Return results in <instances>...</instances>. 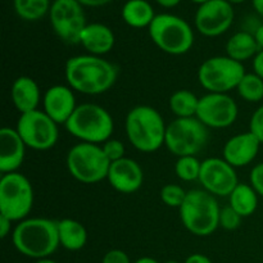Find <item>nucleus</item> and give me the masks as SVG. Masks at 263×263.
<instances>
[{"instance_id": "nucleus-31", "label": "nucleus", "mask_w": 263, "mask_h": 263, "mask_svg": "<svg viewBox=\"0 0 263 263\" xmlns=\"http://www.w3.org/2000/svg\"><path fill=\"white\" fill-rule=\"evenodd\" d=\"M241 216L239 215L236 211H234L233 208L229 205V207L221 208L220 211V226L223 229V230L233 231L236 230V229L240 226L241 223Z\"/></svg>"}, {"instance_id": "nucleus-25", "label": "nucleus", "mask_w": 263, "mask_h": 263, "mask_svg": "<svg viewBox=\"0 0 263 263\" xmlns=\"http://www.w3.org/2000/svg\"><path fill=\"white\" fill-rule=\"evenodd\" d=\"M230 207L241 217H248L258 207V194L252 185L239 184L230 194Z\"/></svg>"}, {"instance_id": "nucleus-2", "label": "nucleus", "mask_w": 263, "mask_h": 263, "mask_svg": "<svg viewBox=\"0 0 263 263\" xmlns=\"http://www.w3.org/2000/svg\"><path fill=\"white\" fill-rule=\"evenodd\" d=\"M14 248L30 258L43 259L57 251L59 244L58 221L49 218H27L18 223L12 233Z\"/></svg>"}, {"instance_id": "nucleus-41", "label": "nucleus", "mask_w": 263, "mask_h": 263, "mask_svg": "<svg viewBox=\"0 0 263 263\" xmlns=\"http://www.w3.org/2000/svg\"><path fill=\"white\" fill-rule=\"evenodd\" d=\"M156 2L163 8H175L181 3V0H156Z\"/></svg>"}, {"instance_id": "nucleus-42", "label": "nucleus", "mask_w": 263, "mask_h": 263, "mask_svg": "<svg viewBox=\"0 0 263 263\" xmlns=\"http://www.w3.org/2000/svg\"><path fill=\"white\" fill-rule=\"evenodd\" d=\"M252 5H253L257 14L263 18V0H252Z\"/></svg>"}, {"instance_id": "nucleus-47", "label": "nucleus", "mask_w": 263, "mask_h": 263, "mask_svg": "<svg viewBox=\"0 0 263 263\" xmlns=\"http://www.w3.org/2000/svg\"><path fill=\"white\" fill-rule=\"evenodd\" d=\"M166 263H179V262H176V261H167Z\"/></svg>"}, {"instance_id": "nucleus-35", "label": "nucleus", "mask_w": 263, "mask_h": 263, "mask_svg": "<svg viewBox=\"0 0 263 263\" xmlns=\"http://www.w3.org/2000/svg\"><path fill=\"white\" fill-rule=\"evenodd\" d=\"M102 263H131L127 254L121 249H112L103 257Z\"/></svg>"}, {"instance_id": "nucleus-11", "label": "nucleus", "mask_w": 263, "mask_h": 263, "mask_svg": "<svg viewBox=\"0 0 263 263\" xmlns=\"http://www.w3.org/2000/svg\"><path fill=\"white\" fill-rule=\"evenodd\" d=\"M15 130L26 146L35 151H48L58 141V123L54 122L44 110L36 109L21 115Z\"/></svg>"}, {"instance_id": "nucleus-32", "label": "nucleus", "mask_w": 263, "mask_h": 263, "mask_svg": "<svg viewBox=\"0 0 263 263\" xmlns=\"http://www.w3.org/2000/svg\"><path fill=\"white\" fill-rule=\"evenodd\" d=\"M102 148L110 163L125 158V145L122 144V141L117 140V139H109L103 144Z\"/></svg>"}, {"instance_id": "nucleus-13", "label": "nucleus", "mask_w": 263, "mask_h": 263, "mask_svg": "<svg viewBox=\"0 0 263 263\" xmlns=\"http://www.w3.org/2000/svg\"><path fill=\"white\" fill-rule=\"evenodd\" d=\"M238 105L228 94L208 92L199 99L195 117L204 126L212 128H226L238 118Z\"/></svg>"}, {"instance_id": "nucleus-7", "label": "nucleus", "mask_w": 263, "mask_h": 263, "mask_svg": "<svg viewBox=\"0 0 263 263\" xmlns=\"http://www.w3.org/2000/svg\"><path fill=\"white\" fill-rule=\"evenodd\" d=\"M110 162L102 146L91 143H80L67 154V168L72 177L82 184H97L107 179Z\"/></svg>"}, {"instance_id": "nucleus-5", "label": "nucleus", "mask_w": 263, "mask_h": 263, "mask_svg": "<svg viewBox=\"0 0 263 263\" xmlns=\"http://www.w3.org/2000/svg\"><path fill=\"white\" fill-rule=\"evenodd\" d=\"M67 131L82 143L99 144L109 140L113 133V118L107 109L98 104L77 105L66 125Z\"/></svg>"}, {"instance_id": "nucleus-6", "label": "nucleus", "mask_w": 263, "mask_h": 263, "mask_svg": "<svg viewBox=\"0 0 263 263\" xmlns=\"http://www.w3.org/2000/svg\"><path fill=\"white\" fill-rule=\"evenodd\" d=\"M149 36L162 51L171 55L187 53L194 44V32L189 23L170 13L156 15L149 26Z\"/></svg>"}, {"instance_id": "nucleus-27", "label": "nucleus", "mask_w": 263, "mask_h": 263, "mask_svg": "<svg viewBox=\"0 0 263 263\" xmlns=\"http://www.w3.org/2000/svg\"><path fill=\"white\" fill-rule=\"evenodd\" d=\"M14 10L25 21H39L50 12V0H13Z\"/></svg>"}, {"instance_id": "nucleus-3", "label": "nucleus", "mask_w": 263, "mask_h": 263, "mask_svg": "<svg viewBox=\"0 0 263 263\" xmlns=\"http://www.w3.org/2000/svg\"><path fill=\"white\" fill-rule=\"evenodd\" d=\"M126 135L134 148L153 153L164 144L167 126L161 113L149 105H138L127 113Z\"/></svg>"}, {"instance_id": "nucleus-46", "label": "nucleus", "mask_w": 263, "mask_h": 263, "mask_svg": "<svg viewBox=\"0 0 263 263\" xmlns=\"http://www.w3.org/2000/svg\"><path fill=\"white\" fill-rule=\"evenodd\" d=\"M193 3H195V4H203V3H205V2H208V0H192Z\"/></svg>"}, {"instance_id": "nucleus-8", "label": "nucleus", "mask_w": 263, "mask_h": 263, "mask_svg": "<svg viewBox=\"0 0 263 263\" xmlns=\"http://www.w3.org/2000/svg\"><path fill=\"white\" fill-rule=\"evenodd\" d=\"M33 205V189L22 174H4L0 180V215L12 222L23 221Z\"/></svg>"}, {"instance_id": "nucleus-10", "label": "nucleus", "mask_w": 263, "mask_h": 263, "mask_svg": "<svg viewBox=\"0 0 263 263\" xmlns=\"http://www.w3.org/2000/svg\"><path fill=\"white\" fill-rule=\"evenodd\" d=\"M208 141V127L197 117L176 118L166 130L164 145L175 156L186 157L199 153Z\"/></svg>"}, {"instance_id": "nucleus-1", "label": "nucleus", "mask_w": 263, "mask_h": 263, "mask_svg": "<svg viewBox=\"0 0 263 263\" xmlns=\"http://www.w3.org/2000/svg\"><path fill=\"white\" fill-rule=\"evenodd\" d=\"M66 80L76 91L99 95L108 91L117 80V68L98 55L72 57L66 63Z\"/></svg>"}, {"instance_id": "nucleus-40", "label": "nucleus", "mask_w": 263, "mask_h": 263, "mask_svg": "<svg viewBox=\"0 0 263 263\" xmlns=\"http://www.w3.org/2000/svg\"><path fill=\"white\" fill-rule=\"evenodd\" d=\"M253 35H254V39H256L257 44H258L259 50H263V23L258 28H257L256 32H254Z\"/></svg>"}, {"instance_id": "nucleus-24", "label": "nucleus", "mask_w": 263, "mask_h": 263, "mask_svg": "<svg viewBox=\"0 0 263 263\" xmlns=\"http://www.w3.org/2000/svg\"><path fill=\"white\" fill-rule=\"evenodd\" d=\"M156 15L153 7L146 0H127L122 7L123 21L134 28H149Z\"/></svg>"}, {"instance_id": "nucleus-16", "label": "nucleus", "mask_w": 263, "mask_h": 263, "mask_svg": "<svg viewBox=\"0 0 263 263\" xmlns=\"http://www.w3.org/2000/svg\"><path fill=\"white\" fill-rule=\"evenodd\" d=\"M107 179L110 186L117 192L133 194L143 185L144 174L138 162L125 157L110 163Z\"/></svg>"}, {"instance_id": "nucleus-18", "label": "nucleus", "mask_w": 263, "mask_h": 263, "mask_svg": "<svg viewBox=\"0 0 263 263\" xmlns=\"http://www.w3.org/2000/svg\"><path fill=\"white\" fill-rule=\"evenodd\" d=\"M261 141L251 133H241L226 141L223 146V159L238 168L254 161L259 152Z\"/></svg>"}, {"instance_id": "nucleus-15", "label": "nucleus", "mask_w": 263, "mask_h": 263, "mask_svg": "<svg viewBox=\"0 0 263 263\" xmlns=\"http://www.w3.org/2000/svg\"><path fill=\"white\" fill-rule=\"evenodd\" d=\"M199 181L205 192L215 197H230L239 185L235 167L221 158H207L202 162Z\"/></svg>"}, {"instance_id": "nucleus-22", "label": "nucleus", "mask_w": 263, "mask_h": 263, "mask_svg": "<svg viewBox=\"0 0 263 263\" xmlns=\"http://www.w3.org/2000/svg\"><path fill=\"white\" fill-rule=\"evenodd\" d=\"M226 53L231 59L243 63L244 61L254 58L259 53V48L253 33L248 31H239L229 39L226 44Z\"/></svg>"}, {"instance_id": "nucleus-39", "label": "nucleus", "mask_w": 263, "mask_h": 263, "mask_svg": "<svg viewBox=\"0 0 263 263\" xmlns=\"http://www.w3.org/2000/svg\"><path fill=\"white\" fill-rule=\"evenodd\" d=\"M185 263H213V262L211 261L207 256H204V254L195 253V254H192V256L187 257Z\"/></svg>"}, {"instance_id": "nucleus-37", "label": "nucleus", "mask_w": 263, "mask_h": 263, "mask_svg": "<svg viewBox=\"0 0 263 263\" xmlns=\"http://www.w3.org/2000/svg\"><path fill=\"white\" fill-rule=\"evenodd\" d=\"M10 226H12V221L5 216L0 215V236H2V239L7 238L8 234L10 233Z\"/></svg>"}, {"instance_id": "nucleus-29", "label": "nucleus", "mask_w": 263, "mask_h": 263, "mask_svg": "<svg viewBox=\"0 0 263 263\" xmlns=\"http://www.w3.org/2000/svg\"><path fill=\"white\" fill-rule=\"evenodd\" d=\"M202 162L198 161L195 156L180 157L175 164V172L182 181H195L199 180Z\"/></svg>"}, {"instance_id": "nucleus-45", "label": "nucleus", "mask_w": 263, "mask_h": 263, "mask_svg": "<svg viewBox=\"0 0 263 263\" xmlns=\"http://www.w3.org/2000/svg\"><path fill=\"white\" fill-rule=\"evenodd\" d=\"M228 2L230 3L231 5H234V4H241V3H244L246 0H228Z\"/></svg>"}, {"instance_id": "nucleus-23", "label": "nucleus", "mask_w": 263, "mask_h": 263, "mask_svg": "<svg viewBox=\"0 0 263 263\" xmlns=\"http://www.w3.org/2000/svg\"><path fill=\"white\" fill-rule=\"evenodd\" d=\"M59 244L71 252L80 251L87 241V231L81 222L72 218L58 221Z\"/></svg>"}, {"instance_id": "nucleus-36", "label": "nucleus", "mask_w": 263, "mask_h": 263, "mask_svg": "<svg viewBox=\"0 0 263 263\" xmlns=\"http://www.w3.org/2000/svg\"><path fill=\"white\" fill-rule=\"evenodd\" d=\"M253 69L254 73L263 79V50H259V53L253 58Z\"/></svg>"}, {"instance_id": "nucleus-14", "label": "nucleus", "mask_w": 263, "mask_h": 263, "mask_svg": "<svg viewBox=\"0 0 263 263\" xmlns=\"http://www.w3.org/2000/svg\"><path fill=\"white\" fill-rule=\"evenodd\" d=\"M234 8L228 0H208L195 13V27L207 37L225 33L234 22Z\"/></svg>"}, {"instance_id": "nucleus-19", "label": "nucleus", "mask_w": 263, "mask_h": 263, "mask_svg": "<svg viewBox=\"0 0 263 263\" xmlns=\"http://www.w3.org/2000/svg\"><path fill=\"white\" fill-rule=\"evenodd\" d=\"M26 144L15 128L0 130V171L2 174L17 172L25 159Z\"/></svg>"}, {"instance_id": "nucleus-17", "label": "nucleus", "mask_w": 263, "mask_h": 263, "mask_svg": "<svg viewBox=\"0 0 263 263\" xmlns=\"http://www.w3.org/2000/svg\"><path fill=\"white\" fill-rule=\"evenodd\" d=\"M43 104L44 112L58 125H66L77 108L73 92L63 85L49 87L44 94Z\"/></svg>"}, {"instance_id": "nucleus-21", "label": "nucleus", "mask_w": 263, "mask_h": 263, "mask_svg": "<svg viewBox=\"0 0 263 263\" xmlns=\"http://www.w3.org/2000/svg\"><path fill=\"white\" fill-rule=\"evenodd\" d=\"M12 102L21 115L37 109L40 103V89L33 79L28 76H21L13 82L10 90Z\"/></svg>"}, {"instance_id": "nucleus-12", "label": "nucleus", "mask_w": 263, "mask_h": 263, "mask_svg": "<svg viewBox=\"0 0 263 263\" xmlns=\"http://www.w3.org/2000/svg\"><path fill=\"white\" fill-rule=\"evenodd\" d=\"M49 18L61 40L67 44H80V36L87 23L84 7L77 0H54Z\"/></svg>"}, {"instance_id": "nucleus-44", "label": "nucleus", "mask_w": 263, "mask_h": 263, "mask_svg": "<svg viewBox=\"0 0 263 263\" xmlns=\"http://www.w3.org/2000/svg\"><path fill=\"white\" fill-rule=\"evenodd\" d=\"M35 263H57V262L53 261V259H50V258H43V259H37Z\"/></svg>"}, {"instance_id": "nucleus-43", "label": "nucleus", "mask_w": 263, "mask_h": 263, "mask_svg": "<svg viewBox=\"0 0 263 263\" xmlns=\"http://www.w3.org/2000/svg\"><path fill=\"white\" fill-rule=\"evenodd\" d=\"M135 263H159L157 259L152 258V257H141L139 258L138 261H135Z\"/></svg>"}, {"instance_id": "nucleus-26", "label": "nucleus", "mask_w": 263, "mask_h": 263, "mask_svg": "<svg viewBox=\"0 0 263 263\" xmlns=\"http://www.w3.org/2000/svg\"><path fill=\"white\" fill-rule=\"evenodd\" d=\"M199 99L190 90H177L170 98V109L177 118L195 117Z\"/></svg>"}, {"instance_id": "nucleus-34", "label": "nucleus", "mask_w": 263, "mask_h": 263, "mask_svg": "<svg viewBox=\"0 0 263 263\" xmlns=\"http://www.w3.org/2000/svg\"><path fill=\"white\" fill-rule=\"evenodd\" d=\"M251 184L257 194L263 198V162L256 164L251 171Z\"/></svg>"}, {"instance_id": "nucleus-38", "label": "nucleus", "mask_w": 263, "mask_h": 263, "mask_svg": "<svg viewBox=\"0 0 263 263\" xmlns=\"http://www.w3.org/2000/svg\"><path fill=\"white\" fill-rule=\"evenodd\" d=\"M82 7H91V8H98V7H104V5L109 4L113 0H77Z\"/></svg>"}, {"instance_id": "nucleus-28", "label": "nucleus", "mask_w": 263, "mask_h": 263, "mask_svg": "<svg viewBox=\"0 0 263 263\" xmlns=\"http://www.w3.org/2000/svg\"><path fill=\"white\" fill-rule=\"evenodd\" d=\"M239 95L249 103L261 102L263 99V79L257 73H246L238 85Z\"/></svg>"}, {"instance_id": "nucleus-33", "label": "nucleus", "mask_w": 263, "mask_h": 263, "mask_svg": "<svg viewBox=\"0 0 263 263\" xmlns=\"http://www.w3.org/2000/svg\"><path fill=\"white\" fill-rule=\"evenodd\" d=\"M249 131L263 144V104L252 116Z\"/></svg>"}, {"instance_id": "nucleus-20", "label": "nucleus", "mask_w": 263, "mask_h": 263, "mask_svg": "<svg viewBox=\"0 0 263 263\" xmlns=\"http://www.w3.org/2000/svg\"><path fill=\"white\" fill-rule=\"evenodd\" d=\"M116 43L113 31L103 23H87L80 36V44L91 55H103L109 53Z\"/></svg>"}, {"instance_id": "nucleus-9", "label": "nucleus", "mask_w": 263, "mask_h": 263, "mask_svg": "<svg viewBox=\"0 0 263 263\" xmlns=\"http://www.w3.org/2000/svg\"><path fill=\"white\" fill-rule=\"evenodd\" d=\"M243 63L230 57H212L200 64L198 69V80L203 89L210 92L226 94L236 89L246 74Z\"/></svg>"}, {"instance_id": "nucleus-4", "label": "nucleus", "mask_w": 263, "mask_h": 263, "mask_svg": "<svg viewBox=\"0 0 263 263\" xmlns=\"http://www.w3.org/2000/svg\"><path fill=\"white\" fill-rule=\"evenodd\" d=\"M180 210L182 225L197 236H208L220 226V205L205 190H190Z\"/></svg>"}, {"instance_id": "nucleus-30", "label": "nucleus", "mask_w": 263, "mask_h": 263, "mask_svg": "<svg viewBox=\"0 0 263 263\" xmlns=\"http://www.w3.org/2000/svg\"><path fill=\"white\" fill-rule=\"evenodd\" d=\"M187 192H185L180 185L168 184L161 189V199L166 205L171 208H180L186 198Z\"/></svg>"}]
</instances>
